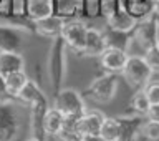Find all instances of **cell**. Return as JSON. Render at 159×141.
Segmentation results:
<instances>
[{
    "label": "cell",
    "mask_w": 159,
    "mask_h": 141,
    "mask_svg": "<svg viewBox=\"0 0 159 141\" xmlns=\"http://www.w3.org/2000/svg\"><path fill=\"white\" fill-rule=\"evenodd\" d=\"M23 116L17 105L0 100V141H13L22 129Z\"/></svg>",
    "instance_id": "6da1fadb"
},
{
    "label": "cell",
    "mask_w": 159,
    "mask_h": 141,
    "mask_svg": "<svg viewBox=\"0 0 159 141\" xmlns=\"http://www.w3.org/2000/svg\"><path fill=\"white\" fill-rule=\"evenodd\" d=\"M121 75L131 87L144 88V85H146L149 80H151V77H152V70L148 65L146 60H144V57L129 55Z\"/></svg>",
    "instance_id": "7a4b0ae2"
},
{
    "label": "cell",
    "mask_w": 159,
    "mask_h": 141,
    "mask_svg": "<svg viewBox=\"0 0 159 141\" xmlns=\"http://www.w3.org/2000/svg\"><path fill=\"white\" fill-rule=\"evenodd\" d=\"M119 82L116 73H104L101 77L94 78L91 85L88 88V93L93 100H96L99 103H108L114 98V95L118 92Z\"/></svg>",
    "instance_id": "3957f363"
},
{
    "label": "cell",
    "mask_w": 159,
    "mask_h": 141,
    "mask_svg": "<svg viewBox=\"0 0 159 141\" xmlns=\"http://www.w3.org/2000/svg\"><path fill=\"white\" fill-rule=\"evenodd\" d=\"M53 106L57 110H60L65 116H81V115L86 111L81 95L73 88L60 90L57 98H55Z\"/></svg>",
    "instance_id": "277c9868"
},
{
    "label": "cell",
    "mask_w": 159,
    "mask_h": 141,
    "mask_svg": "<svg viewBox=\"0 0 159 141\" xmlns=\"http://www.w3.org/2000/svg\"><path fill=\"white\" fill-rule=\"evenodd\" d=\"M86 33H88V27L84 22H81V20H70L68 22L66 20L63 25L61 37L65 40V43L71 50L83 53L84 43H86Z\"/></svg>",
    "instance_id": "5b68a950"
},
{
    "label": "cell",
    "mask_w": 159,
    "mask_h": 141,
    "mask_svg": "<svg viewBox=\"0 0 159 141\" xmlns=\"http://www.w3.org/2000/svg\"><path fill=\"white\" fill-rule=\"evenodd\" d=\"M156 15V13H154ZM151 15V17L139 20L136 28L133 30L134 32V40L138 42V45L141 47L144 52L152 47H156V17Z\"/></svg>",
    "instance_id": "8992f818"
},
{
    "label": "cell",
    "mask_w": 159,
    "mask_h": 141,
    "mask_svg": "<svg viewBox=\"0 0 159 141\" xmlns=\"http://www.w3.org/2000/svg\"><path fill=\"white\" fill-rule=\"evenodd\" d=\"M128 52L119 47H106V50L99 55L101 67L108 73H121L128 62Z\"/></svg>",
    "instance_id": "52a82bcc"
},
{
    "label": "cell",
    "mask_w": 159,
    "mask_h": 141,
    "mask_svg": "<svg viewBox=\"0 0 159 141\" xmlns=\"http://www.w3.org/2000/svg\"><path fill=\"white\" fill-rule=\"evenodd\" d=\"M106 22H108V27L111 28V32H114V33H129L138 25V20L129 12H126L123 7H119L116 12L108 15Z\"/></svg>",
    "instance_id": "ba28073f"
},
{
    "label": "cell",
    "mask_w": 159,
    "mask_h": 141,
    "mask_svg": "<svg viewBox=\"0 0 159 141\" xmlns=\"http://www.w3.org/2000/svg\"><path fill=\"white\" fill-rule=\"evenodd\" d=\"M108 47V38L99 28H93L88 27V33H86V43H84V50L83 55L88 57H99Z\"/></svg>",
    "instance_id": "9c48e42d"
},
{
    "label": "cell",
    "mask_w": 159,
    "mask_h": 141,
    "mask_svg": "<svg viewBox=\"0 0 159 141\" xmlns=\"http://www.w3.org/2000/svg\"><path fill=\"white\" fill-rule=\"evenodd\" d=\"M103 120H104V115L101 111H96V110L84 111L78 120L80 131L83 133V136H98Z\"/></svg>",
    "instance_id": "30bf717a"
},
{
    "label": "cell",
    "mask_w": 159,
    "mask_h": 141,
    "mask_svg": "<svg viewBox=\"0 0 159 141\" xmlns=\"http://www.w3.org/2000/svg\"><path fill=\"white\" fill-rule=\"evenodd\" d=\"M119 123V139L118 141H136L138 133L141 131L143 125L146 123L143 115L138 116H124L118 118Z\"/></svg>",
    "instance_id": "8fae6325"
},
{
    "label": "cell",
    "mask_w": 159,
    "mask_h": 141,
    "mask_svg": "<svg viewBox=\"0 0 159 141\" xmlns=\"http://www.w3.org/2000/svg\"><path fill=\"white\" fill-rule=\"evenodd\" d=\"M25 67V60L18 52L13 50H0V73L7 77L10 73L22 72Z\"/></svg>",
    "instance_id": "7c38bea8"
},
{
    "label": "cell",
    "mask_w": 159,
    "mask_h": 141,
    "mask_svg": "<svg viewBox=\"0 0 159 141\" xmlns=\"http://www.w3.org/2000/svg\"><path fill=\"white\" fill-rule=\"evenodd\" d=\"M121 7L131 13L138 22L156 13V3L151 0H124Z\"/></svg>",
    "instance_id": "4fadbf2b"
},
{
    "label": "cell",
    "mask_w": 159,
    "mask_h": 141,
    "mask_svg": "<svg viewBox=\"0 0 159 141\" xmlns=\"http://www.w3.org/2000/svg\"><path fill=\"white\" fill-rule=\"evenodd\" d=\"M65 17L61 15H50V17H45L42 20H38L37 23V30L45 37H58L63 32V25H65Z\"/></svg>",
    "instance_id": "5bb4252c"
},
{
    "label": "cell",
    "mask_w": 159,
    "mask_h": 141,
    "mask_svg": "<svg viewBox=\"0 0 159 141\" xmlns=\"http://www.w3.org/2000/svg\"><path fill=\"white\" fill-rule=\"evenodd\" d=\"M63 121H65V115L55 106H50L43 115V121H42L43 133L48 134V136H57L63 126Z\"/></svg>",
    "instance_id": "9a60e30c"
},
{
    "label": "cell",
    "mask_w": 159,
    "mask_h": 141,
    "mask_svg": "<svg viewBox=\"0 0 159 141\" xmlns=\"http://www.w3.org/2000/svg\"><path fill=\"white\" fill-rule=\"evenodd\" d=\"M27 13L33 22L55 13L53 0H27Z\"/></svg>",
    "instance_id": "2e32d148"
},
{
    "label": "cell",
    "mask_w": 159,
    "mask_h": 141,
    "mask_svg": "<svg viewBox=\"0 0 159 141\" xmlns=\"http://www.w3.org/2000/svg\"><path fill=\"white\" fill-rule=\"evenodd\" d=\"M80 116H65L63 126L55 138L58 141H83V133L80 131L78 125Z\"/></svg>",
    "instance_id": "e0dca14e"
},
{
    "label": "cell",
    "mask_w": 159,
    "mask_h": 141,
    "mask_svg": "<svg viewBox=\"0 0 159 141\" xmlns=\"http://www.w3.org/2000/svg\"><path fill=\"white\" fill-rule=\"evenodd\" d=\"M17 98H18L23 105L32 106V105H35V103H38V101H42V100H45V95H43L42 90L38 88L37 83H33L32 80H28L27 85L22 88V92L18 93Z\"/></svg>",
    "instance_id": "ac0fdd59"
},
{
    "label": "cell",
    "mask_w": 159,
    "mask_h": 141,
    "mask_svg": "<svg viewBox=\"0 0 159 141\" xmlns=\"http://www.w3.org/2000/svg\"><path fill=\"white\" fill-rule=\"evenodd\" d=\"M28 82V77L27 73L23 72H15V73H10L5 77V88H7V95L8 96H13L17 98L18 93L22 92V88L27 85Z\"/></svg>",
    "instance_id": "d6986e66"
},
{
    "label": "cell",
    "mask_w": 159,
    "mask_h": 141,
    "mask_svg": "<svg viewBox=\"0 0 159 141\" xmlns=\"http://www.w3.org/2000/svg\"><path fill=\"white\" fill-rule=\"evenodd\" d=\"M99 138H101L103 141H118L119 139L118 118H106L104 116L101 129H99Z\"/></svg>",
    "instance_id": "ffe728a7"
},
{
    "label": "cell",
    "mask_w": 159,
    "mask_h": 141,
    "mask_svg": "<svg viewBox=\"0 0 159 141\" xmlns=\"http://www.w3.org/2000/svg\"><path fill=\"white\" fill-rule=\"evenodd\" d=\"M81 8V0H57V15L68 17Z\"/></svg>",
    "instance_id": "44dd1931"
},
{
    "label": "cell",
    "mask_w": 159,
    "mask_h": 141,
    "mask_svg": "<svg viewBox=\"0 0 159 141\" xmlns=\"http://www.w3.org/2000/svg\"><path fill=\"white\" fill-rule=\"evenodd\" d=\"M149 106H151V103L148 101V98H146V95H144L143 90H139V92L133 96V100H131V108H133L138 115L146 116Z\"/></svg>",
    "instance_id": "7402d4cb"
},
{
    "label": "cell",
    "mask_w": 159,
    "mask_h": 141,
    "mask_svg": "<svg viewBox=\"0 0 159 141\" xmlns=\"http://www.w3.org/2000/svg\"><path fill=\"white\" fill-rule=\"evenodd\" d=\"M143 92H144L148 101L151 103V105L159 103V80H152V82L149 80V82L144 85Z\"/></svg>",
    "instance_id": "603a6c76"
},
{
    "label": "cell",
    "mask_w": 159,
    "mask_h": 141,
    "mask_svg": "<svg viewBox=\"0 0 159 141\" xmlns=\"http://www.w3.org/2000/svg\"><path fill=\"white\" fill-rule=\"evenodd\" d=\"M141 131L144 134V138H146V141H159V121H151V120H148V121L143 125Z\"/></svg>",
    "instance_id": "cb8c5ba5"
},
{
    "label": "cell",
    "mask_w": 159,
    "mask_h": 141,
    "mask_svg": "<svg viewBox=\"0 0 159 141\" xmlns=\"http://www.w3.org/2000/svg\"><path fill=\"white\" fill-rule=\"evenodd\" d=\"M144 60L148 62V65L151 67L152 73L154 72H159V47L156 45V47L149 48L146 50V53H144Z\"/></svg>",
    "instance_id": "d4e9b609"
},
{
    "label": "cell",
    "mask_w": 159,
    "mask_h": 141,
    "mask_svg": "<svg viewBox=\"0 0 159 141\" xmlns=\"http://www.w3.org/2000/svg\"><path fill=\"white\" fill-rule=\"evenodd\" d=\"M99 5H101V10L103 13L106 15H111L113 12H116V10L121 7V3H119V0H99Z\"/></svg>",
    "instance_id": "484cf974"
},
{
    "label": "cell",
    "mask_w": 159,
    "mask_h": 141,
    "mask_svg": "<svg viewBox=\"0 0 159 141\" xmlns=\"http://www.w3.org/2000/svg\"><path fill=\"white\" fill-rule=\"evenodd\" d=\"M146 116H148V120H151V121H159V103H154L149 106Z\"/></svg>",
    "instance_id": "4316f807"
},
{
    "label": "cell",
    "mask_w": 159,
    "mask_h": 141,
    "mask_svg": "<svg viewBox=\"0 0 159 141\" xmlns=\"http://www.w3.org/2000/svg\"><path fill=\"white\" fill-rule=\"evenodd\" d=\"M7 96V88H5V77L0 73V100Z\"/></svg>",
    "instance_id": "83f0119b"
},
{
    "label": "cell",
    "mask_w": 159,
    "mask_h": 141,
    "mask_svg": "<svg viewBox=\"0 0 159 141\" xmlns=\"http://www.w3.org/2000/svg\"><path fill=\"white\" fill-rule=\"evenodd\" d=\"M156 43L159 47V15H156Z\"/></svg>",
    "instance_id": "f1b7e54d"
},
{
    "label": "cell",
    "mask_w": 159,
    "mask_h": 141,
    "mask_svg": "<svg viewBox=\"0 0 159 141\" xmlns=\"http://www.w3.org/2000/svg\"><path fill=\"white\" fill-rule=\"evenodd\" d=\"M83 141H103V139L99 138V134H98V136H84Z\"/></svg>",
    "instance_id": "f546056e"
},
{
    "label": "cell",
    "mask_w": 159,
    "mask_h": 141,
    "mask_svg": "<svg viewBox=\"0 0 159 141\" xmlns=\"http://www.w3.org/2000/svg\"><path fill=\"white\" fill-rule=\"evenodd\" d=\"M27 141H42V139H38V138H30V139H27Z\"/></svg>",
    "instance_id": "4dcf8cb0"
},
{
    "label": "cell",
    "mask_w": 159,
    "mask_h": 141,
    "mask_svg": "<svg viewBox=\"0 0 159 141\" xmlns=\"http://www.w3.org/2000/svg\"><path fill=\"white\" fill-rule=\"evenodd\" d=\"M7 2V0H0V7H3V3Z\"/></svg>",
    "instance_id": "1f68e13d"
},
{
    "label": "cell",
    "mask_w": 159,
    "mask_h": 141,
    "mask_svg": "<svg viewBox=\"0 0 159 141\" xmlns=\"http://www.w3.org/2000/svg\"><path fill=\"white\" fill-rule=\"evenodd\" d=\"M151 2H154V3H156V5H157V3H159V0H151Z\"/></svg>",
    "instance_id": "d6a6232c"
},
{
    "label": "cell",
    "mask_w": 159,
    "mask_h": 141,
    "mask_svg": "<svg viewBox=\"0 0 159 141\" xmlns=\"http://www.w3.org/2000/svg\"><path fill=\"white\" fill-rule=\"evenodd\" d=\"M157 5H159V3H157ZM156 15H159V10H156Z\"/></svg>",
    "instance_id": "836d02e7"
}]
</instances>
